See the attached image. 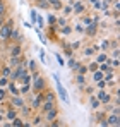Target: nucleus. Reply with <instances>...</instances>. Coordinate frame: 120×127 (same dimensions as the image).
<instances>
[{
	"label": "nucleus",
	"instance_id": "f257e3e1",
	"mask_svg": "<svg viewBox=\"0 0 120 127\" xmlns=\"http://www.w3.org/2000/svg\"><path fill=\"white\" fill-rule=\"evenodd\" d=\"M50 2H52L55 7H60V2H59V0H50Z\"/></svg>",
	"mask_w": 120,
	"mask_h": 127
},
{
	"label": "nucleus",
	"instance_id": "f03ea898",
	"mask_svg": "<svg viewBox=\"0 0 120 127\" xmlns=\"http://www.w3.org/2000/svg\"><path fill=\"white\" fill-rule=\"evenodd\" d=\"M81 10H82V5L77 3V5H76V12H81Z\"/></svg>",
	"mask_w": 120,
	"mask_h": 127
},
{
	"label": "nucleus",
	"instance_id": "7ed1b4c3",
	"mask_svg": "<svg viewBox=\"0 0 120 127\" xmlns=\"http://www.w3.org/2000/svg\"><path fill=\"white\" fill-rule=\"evenodd\" d=\"M2 14H3V3L0 2V16H2Z\"/></svg>",
	"mask_w": 120,
	"mask_h": 127
},
{
	"label": "nucleus",
	"instance_id": "20e7f679",
	"mask_svg": "<svg viewBox=\"0 0 120 127\" xmlns=\"http://www.w3.org/2000/svg\"><path fill=\"white\" fill-rule=\"evenodd\" d=\"M0 120H2V117H0Z\"/></svg>",
	"mask_w": 120,
	"mask_h": 127
}]
</instances>
